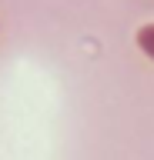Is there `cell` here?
<instances>
[{
  "label": "cell",
  "instance_id": "1",
  "mask_svg": "<svg viewBox=\"0 0 154 160\" xmlns=\"http://www.w3.org/2000/svg\"><path fill=\"white\" fill-rule=\"evenodd\" d=\"M137 40H141V47H144V50H147V53L154 57V27H144Z\"/></svg>",
  "mask_w": 154,
  "mask_h": 160
}]
</instances>
